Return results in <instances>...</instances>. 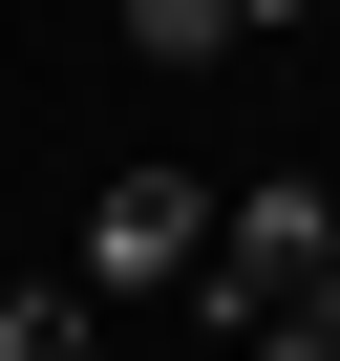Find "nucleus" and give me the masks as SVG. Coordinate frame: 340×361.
<instances>
[{"mask_svg": "<svg viewBox=\"0 0 340 361\" xmlns=\"http://www.w3.org/2000/svg\"><path fill=\"white\" fill-rule=\"evenodd\" d=\"M319 276H340V213H319V170H255V192H213V276H192V319H213V340H277Z\"/></svg>", "mask_w": 340, "mask_h": 361, "instance_id": "obj_1", "label": "nucleus"}, {"mask_svg": "<svg viewBox=\"0 0 340 361\" xmlns=\"http://www.w3.org/2000/svg\"><path fill=\"white\" fill-rule=\"evenodd\" d=\"M64 276H85V298H192V276H213V192H192V170L149 149L128 192L85 213V255H64Z\"/></svg>", "mask_w": 340, "mask_h": 361, "instance_id": "obj_2", "label": "nucleus"}, {"mask_svg": "<svg viewBox=\"0 0 340 361\" xmlns=\"http://www.w3.org/2000/svg\"><path fill=\"white\" fill-rule=\"evenodd\" d=\"M0 361H107V298L85 276H0Z\"/></svg>", "mask_w": 340, "mask_h": 361, "instance_id": "obj_3", "label": "nucleus"}, {"mask_svg": "<svg viewBox=\"0 0 340 361\" xmlns=\"http://www.w3.org/2000/svg\"><path fill=\"white\" fill-rule=\"evenodd\" d=\"M128 43L149 64H234V0H128Z\"/></svg>", "mask_w": 340, "mask_h": 361, "instance_id": "obj_4", "label": "nucleus"}, {"mask_svg": "<svg viewBox=\"0 0 340 361\" xmlns=\"http://www.w3.org/2000/svg\"><path fill=\"white\" fill-rule=\"evenodd\" d=\"M277 22H319V0H234V43H277Z\"/></svg>", "mask_w": 340, "mask_h": 361, "instance_id": "obj_5", "label": "nucleus"}, {"mask_svg": "<svg viewBox=\"0 0 340 361\" xmlns=\"http://www.w3.org/2000/svg\"><path fill=\"white\" fill-rule=\"evenodd\" d=\"M298 340H319V361H340V276H319V298H298Z\"/></svg>", "mask_w": 340, "mask_h": 361, "instance_id": "obj_6", "label": "nucleus"}, {"mask_svg": "<svg viewBox=\"0 0 340 361\" xmlns=\"http://www.w3.org/2000/svg\"><path fill=\"white\" fill-rule=\"evenodd\" d=\"M234 361H319V340H298V319H277V340H234Z\"/></svg>", "mask_w": 340, "mask_h": 361, "instance_id": "obj_7", "label": "nucleus"}, {"mask_svg": "<svg viewBox=\"0 0 340 361\" xmlns=\"http://www.w3.org/2000/svg\"><path fill=\"white\" fill-rule=\"evenodd\" d=\"M107 361H170V340H107Z\"/></svg>", "mask_w": 340, "mask_h": 361, "instance_id": "obj_8", "label": "nucleus"}]
</instances>
